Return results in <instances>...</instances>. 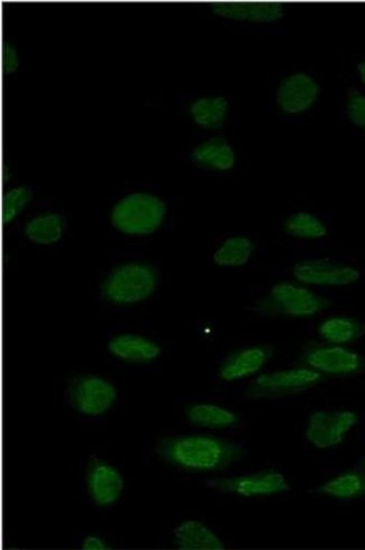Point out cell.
<instances>
[{
  "instance_id": "obj_14",
  "label": "cell",
  "mask_w": 365,
  "mask_h": 550,
  "mask_svg": "<svg viewBox=\"0 0 365 550\" xmlns=\"http://www.w3.org/2000/svg\"><path fill=\"white\" fill-rule=\"evenodd\" d=\"M273 355L270 346L259 345L245 348L234 353L223 362L219 368V378L226 382H234L251 377L264 368Z\"/></svg>"
},
{
  "instance_id": "obj_1",
  "label": "cell",
  "mask_w": 365,
  "mask_h": 550,
  "mask_svg": "<svg viewBox=\"0 0 365 550\" xmlns=\"http://www.w3.org/2000/svg\"><path fill=\"white\" fill-rule=\"evenodd\" d=\"M167 463L193 472L227 469L245 456V449L228 440L207 435L163 438L155 447Z\"/></svg>"
},
{
  "instance_id": "obj_7",
  "label": "cell",
  "mask_w": 365,
  "mask_h": 550,
  "mask_svg": "<svg viewBox=\"0 0 365 550\" xmlns=\"http://www.w3.org/2000/svg\"><path fill=\"white\" fill-rule=\"evenodd\" d=\"M294 277L304 286L348 287L361 279V272L348 264L308 260L295 265Z\"/></svg>"
},
{
  "instance_id": "obj_24",
  "label": "cell",
  "mask_w": 365,
  "mask_h": 550,
  "mask_svg": "<svg viewBox=\"0 0 365 550\" xmlns=\"http://www.w3.org/2000/svg\"><path fill=\"white\" fill-rule=\"evenodd\" d=\"M318 492L341 500L359 498L365 494V475L360 469L344 473L325 483Z\"/></svg>"
},
{
  "instance_id": "obj_28",
  "label": "cell",
  "mask_w": 365,
  "mask_h": 550,
  "mask_svg": "<svg viewBox=\"0 0 365 550\" xmlns=\"http://www.w3.org/2000/svg\"><path fill=\"white\" fill-rule=\"evenodd\" d=\"M82 548L85 550H106L109 549L103 539L96 536H89L84 540Z\"/></svg>"
},
{
  "instance_id": "obj_25",
  "label": "cell",
  "mask_w": 365,
  "mask_h": 550,
  "mask_svg": "<svg viewBox=\"0 0 365 550\" xmlns=\"http://www.w3.org/2000/svg\"><path fill=\"white\" fill-rule=\"evenodd\" d=\"M34 192L30 187L21 186L8 190L4 196L3 219L5 224L12 223L27 205L31 203Z\"/></svg>"
},
{
  "instance_id": "obj_13",
  "label": "cell",
  "mask_w": 365,
  "mask_h": 550,
  "mask_svg": "<svg viewBox=\"0 0 365 550\" xmlns=\"http://www.w3.org/2000/svg\"><path fill=\"white\" fill-rule=\"evenodd\" d=\"M87 487L91 499L98 506L111 507L121 498L124 478L111 464L94 460L89 465Z\"/></svg>"
},
{
  "instance_id": "obj_8",
  "label": "cell",
  "mask_w": 365,
  "mask_h": 550,
  "mask_svg": "<svg viewBox=\"0 0 365 550\" xmlns=\"http://www.w3.org/2000/svg\"><path fill=\"white\" fill-rule=\"evenodd\" d=\"M321 95L318 81L306 72H294L282 80L276 91V104L287 115L305 114Z\"/></svg>"
},
{
  "instance_id": "obj_18",
  "label": "cell",
  "mask_w": 365,
  "mask_h": 550,
  "mask_svg": "<svg viewBox=\"0 0 365 550\" xmlns=\"http://www.w3.org/2000/svg\"><path fill=\"white\" fill-rule=\"evenodd\" d=\"M175 543L182 550H222L225 548L211 529L202 522L189 520L175 530Z\"/></svg>"
},
{
  "instance_id": "obj_23",
  "label": "cell",
  "mask_w": 365,
  "mask_h": 550,
  "mask_svg": "<svg viewBox=\"0 0 365 550\" xmlns=\"http://www.w3.org/2000/svg\"><path fill=\"white\" fill-rule=\"evenodd\" d=\"M187 416L191 424L211 429L230 428L239 423V417L234 412L209 403L190 407Z\"/></svg>"
},
{
  "instance_id": "obj_9",
  "label": "cell",
  "mask_w": 365,
  "mask_h": 550,
  "mask_svg": "<svg viewBox=\"0 0 365 550\" xmlns=\"http://www.w3.org/2000/svg\"><path fill=\"white\" fill-rule=\"evenodd\" d=\"M358 421L353 411H317L310 417L306 437L317 448H331L341 444Z\"/></svg>"
},
{
  "instance_id": "obj_30",
  "label": "cell",
  "mask_w": 365,
  "mask_h": 550,
  "mask_svg": "<svg viewBox=\"0 0 365 550\" xmlns=\"http://www.w3.org/2000/svg\"><path fill=\"white\" fill-rule=\"evenodd\" d=\"M9 176H11V174H9L8 167H4V169H3V180H4V182H8Z\"/></svg>"
},
{
  "instance_id": "obj_4",
  "label": "cell",
  "mask_w": 365,
  "mask_h": 550,
  "mask_svg": "<svg viewBox=\"0 0 365 550\" xmlns=\"http://www.w3.org/2000/svg\"><path fill=\"white\" fill-rule=\"evenodd\" d=\"M331 304L330 300L317 295L304 284L279 282L257 302L255 310L266 316L308 318L321 313Z\"/></svg>"
},
{
  "instance_id": "obj_3",
  "label": "cell",
  "mask_w": 365,
  "mask_h": 550,
  "mask_svg": "<svg viewBox=\"0 0 365 550\" xmlns=\"http://www.w3.org/2000/svg\"><path fill=\"white\" fill-rule=\"evenodd\" d=\"M160 272L154 265L133 262L120 265L102 284L103 297L115 305H133L149 299L158 288Z\"/></svg>"
},
{
  "instance_id": "obj_10",
  "label": "cell",
  "mask_w": 365,
  "mask_h": 550,
  "mask_svg": "<svg viewBox=\"0 0 365 550\" xmlns=\"http://www.w3.org/2000/svg\"><path fill=\"white\" fill-rule=\"evenodd\" d=\"M207 487L222 493L242 495V497H262L289 490L284 475L278 472H261L239 478L214 479L207 482Z\"/></svg>"
},
{
  "instance_id": "obj_16",
  "label": "cell",
  "mask_w": 365,
  "mask_h": 550,
  "mask_svg": "<svg viewBox=\"0 0 365 550\" xmlns=\"http://www.w3.org/2000/svg\"><path fill=\"white\" fill-rule=\"evenodd\" d=\"M108 350L118 360L127 363H150L161 355V347L152 339L140 335L116 336L108 343Z\"/></svg>"
},
{
  "instance_id": "obj_26",
  "label": "cell",
  "mask_w": 365,
  "mask_h": 550,
  "mask_svg": "<svg viewBox=\"0 0 365 550\" xmlns=\"http://www.w3.org/2000/svg\"><path fill=\"white\" fill-rule=\"evenodd\" d=\"M345 110L349 121L365 131V95L360 90L352 88L348 91Z\"/></svg>"
},
{
  "instance_id": "obj_5",
  "label": "cell",
  "mask_w": 365,
  "mask_h": 550,
  "mask_svg": "<svg viewBox=\"0 0 365 550\" xmlns=\"http://www.w3.org/2000/svg\"><path fill=\"white\" fill-rule=\"evenodd\" d=\"M67 397L72 409L86 416L104 415L114 406L117 390L112 382L97 375H82L73 379Z\"/></svg>"
},
{
  "instance_id": "obj_17",
  "label": "cell",
  "mask_w": 365,
  "mask_h": 550,
  "mask_svg": "<svg viewBox=\"0 0 365 550\" xmlns=\"http://www.w3.org/2000/svg\"><path fill=\"white\" fill-rule=\"evenodd\" d=\"M230 108V102L223 96H204L191 103L189 114L198 127L217 131L224 126Z\"/></svg>"
},
{
  "instance_id": "obj_15",
  "label": "cell",
  "mask_w": 365,
  "mask_h": 550,
  "mask_svg": "<svg viewBox=\"0 0 365 550\" xmlns=\"http://www.w3.org/2000/svg\"><path fill=\"white\" fill-rule=\"evenodd\" d=\"M190 159L199 168L227 172L235 167L236 153L233 145L224 137H212L195 146Z\"/></svg>"
},
{
  "instance_id": "obj_2",
  "label": "cell",
  "mask_w": 365,
  "mask_h": 550,
  "mask_svg": "<svg viewBox=\"0 0 365 550\" xmlns=\"http://www.w3.org/2000/svg\"><path fill=\"white\" fill-rule=\"evenodd\" d=\"M167 204L149 192H134L115 205L111 214L113 226L125 235H151L164 223Z\"/></svg>"
},
{
  "instance_id": "obj_20",
  "label": "cell",
  "mask_w": 365,
  "mask_h": 550,
  "mask_svg": "<svg viewBox=\"0 0 365 550\" xmlns=\"http://www.w3.org/2000/svg\"><path fill=\"white\" fill-rule=\"evenodd\" d=\"M255 251V244L246 236L227 238L215 251L213 260L221 268H240L248 264Z\"/></svg>"
},
{
  "instance_id": "obj_11",
  "label": "cell",
  "mask_w": 365,
  "mask_h": 550,
  "mask_svg": "<svg viewBox=\"0 0 365 550\" xmlns=\"http://www.w3.org/2000/svg\"><path fill=\"white\" fill-rule=\"evenodd\" d=\"M308 368L321 374L352 375L363 368L362 356L341 345L314 346L304 356Z\"/></svg>"
},
{
  "instance_id": "obj_6",
  "label": "cell",
  "mask_w": 365,
  "mask_h": 550,
  "mask_svg": "<svg viewBox=\"0 0 365 550\" xmlns=\"http://www.w3.org/2000/svg\"><path fill=\"white\" fill-rule=\"evenodd\" d=\"M322 380V374L310 368H297L260 375L250 385L246 396L273 399L306 391Z\"/></svg>"
},
{
  "instance_id": "obj_29",
  "label": "cell",
  "mask_w": 365,
  "mask_h": 550,
  "mask_svg": "<svg viewBox=\"0 0 365 550\" xmlns=\"http://www.w3.org/2000/svg\"><path fill=\"white\" fill-rule=\"evenodd\" d=\"M357 71L362 84L365 86V61H361L357 64Z\"/></svg>"
},
{
  "instance_id": "obj_12",
  "label": "cell",
  "mask_w": 365,
  "mask_h": 550,
  "mask_svg": "<svg viewBox=\"0 0 365 550\" xmlns=\"http://www.w3.org/2000/svg\"><path fill=\"white\" fill-rule=\"evenodd\" d=\"M212 11L224 20L251 24L277 23L286 16L284 5L271 2H219Z\"/></svg>"
},
{
  "instance_id": "obj_27",
  "label": "cell",
  "mask_w": 365,
  "mask_h": 550,
  "mask_svg": "<svg viewBox=\"0 0 365 550\" xmlns=\"http://www.w3.org/2000/svg\"><path fill=\"white\" fill-rule=\"evenodd\" d=\"M3 72L5 76L14 75L21 68V58L14 45L9 42L3 43Z\"/></svg>"
},
{
  "instance_id": "obj_31",
  "label": "cell",
  "mask_w": 365,
  "mask_h": 550,
  "mask_svg": "<svg viewBox=\"0 0 365 550\" xmlns=\"http://www.w3.org/2000/svg\"><path fill=\"white\" fill-rule=\"evenodd\" d=\"M359 469H360V470L364 473V475H365V458H364V460L362 461V463L360 464Z\"/></svg>"
},
{
  "instance_id": "obj_22",
  "label": "cell",
  "mask_w": 365,
  "mask_h": 550,
  "mask_svg": "<svg viewBox=\"0 0 365 550\" xmlns=\"http://www.w3.org/2000/svg\"><path fill=\"white\" fill-rule=\"evenodd\" d=\"M284 231L290 237L305 241L323 240L328 234V228L323 220L304 210L290 215L285 220Z\"/></svg>"
},
{
  "instance_id": "obj_21",
  "label": "cell",
  "mask_w": 365,
  "mask_h": 550,
  "mask_svg": "<svg viewBox=\"0 0 365 550\" xmlns=\"http://www.w3.org/2000/svg\"><path fill=\"white\" fill-rule=\"evenodd\" d=\"M318 333L328 343L349 344L365 335V324L353 318L332 317L319 326Z\"/></svg>"
},
{
  "instance_id": "obj_19",
  "label": "cell",
  "mask_w": 365,
  "mask_h": 550,
  "mask_svg": "<svg viewBox=\"0 0 365 550\" xmlns=\"http://www.w3.org/2000/svg\"><path fill=\"white\" fill-rule=\"evenodd\" d=\"M67 220L57 213H44L30 220L25 226V235L36 245H52L65 234Z\"/></svg>"
}]
</instances>
